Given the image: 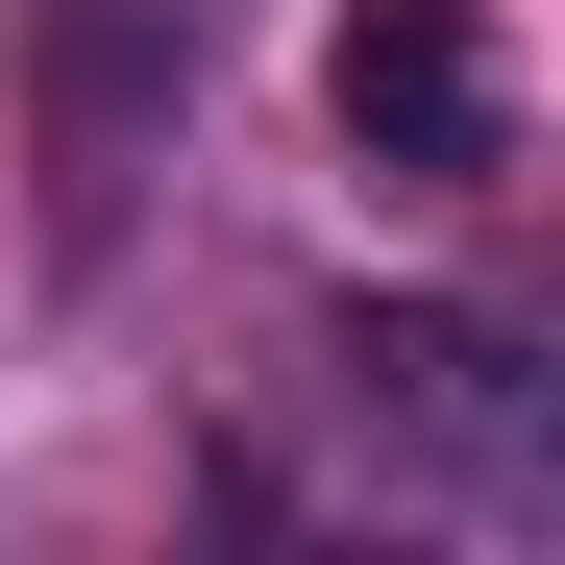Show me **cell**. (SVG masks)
I'll return each mask as SVG.
<instances>
[{
    "label": "cell",
    "instance_id": "1",
    "mask_svg": "<svg viewBox=\"0 0 565 565\" xmlns=\"http://www.w3.org/2000/svg\"><path fill=\"white\" fill-rule=\"evenodd\" d=\"M320 394H344V443H369L394 516H443V541H541L565 516V369L492 296H369L320 344Z\"/></svg>",
    "mask_w": 565,
    "mask_h": 565
},
{
    "label": "cell",
    "instance_id": "2",
    "mask_svg": "<svg viewBox=\"0 0 565 565\" xmlns=\"http://www.w3.org/2000/svg\"><path fill=\"white\" fill-rule=\"evenodd\" d=\"M198 74H222V0H25V148H50L74 246L148 198V148L198 124Z\"/></svg>",
    "mask_w": 565,
    "mask_h": 565
},
{
    "label": "cell",
    "instance_id": "3",
    "mask_svg": "<svg viewBox=\"0 0 565 565\" xmlns=\"http://www.w3.org/2000/svg\"><path fill=\"white\" fill-rule=\"evenodd\" d=\"M320 99L369 148V198H516V50H492V0H344Z\"/></svg>",
    "mask_w": 565,
    "mask_h": 565
}]
</instances>
